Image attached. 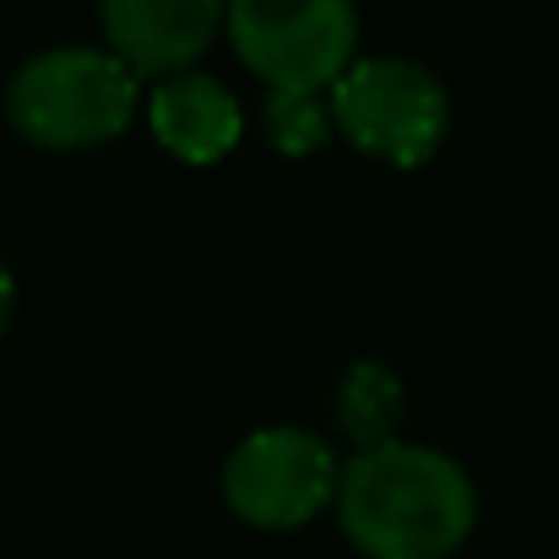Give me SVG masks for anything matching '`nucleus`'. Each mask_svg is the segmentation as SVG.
Segmentation results:
<instances>
[{
  "instance_id": "obj_1",
  "label": "nucleus",
  "mask_w": 559,
  "mask_h": 559,
  "mask_svg": "<svg viewBox=\"0 0 559 559\" xmlns=\"http://www.w3.org/2000/svg\"><path fill=\"white\" fill-rule=\"evenodd\" d=\"M332 506L348 544L370 559H445L478 527L467 462L407 435L348 451Z\"/></svg>"
},
{
  "instance_id": "obj_2",
  "label": "nucleus",
  "mask_w": 559,
  "mask_h": 559,
  "mask_svg": "<svg viewBox=\"0 0 559 559\" xmlns=\"http://www.w3.org/2000/svg\"><path fill=\"white\" fill-rule=\"evenodd\" d=\"M142 76L109 44H49L5 82V120L22 142L49 153L104 147L142 109Z\"/></svg>"
},
{
  "instance_id": "obj_3",
  "label": "nucleus",
  "mask_w": 559,
  "mask_h": 559,
  "mask_svg": "<svg viewBox=\"0 0 559 559\" xmlns=\"http://www.w3.org/2000/svg\"><path fill=\"white\" fill-rule=\"evenodd\" d=\"M337 131L380 164L413 169L429 164L451 131V87L435 66L380 49L354 55L348 71L326 87Z\"/></svg>"
},
{
  "instance_id": "obj_4",
  "label": "nucleus",
  "mask_w": 559,
  "mask_h": 559,
  "mask_svg": "<svg viewBox=\"0 0 559 559\" xmlns=\"http://www.w3.org/2000/svg\"><path fill=\"white\" fill-rule=\"evenodd\" d=\"M343 456L310 424H261L223 456V500L239 522L288 533L316 522L337 500Z\"/></svg>"
},
{
  "instance_id": "obj_5",
  "label": "nucleus",
  "mask_w": 559,
  "mask_h": 559,
  "mask_svg": "<svg viewBox=\"0 0 559 559\" xmlns=\"http://www.w3.org/2000/svg\"><path fill=\"white\" fill-rule=\"evenodd\" d=\"M234 55L266 87H332L359 55L354 0H228Z\"/></svg>"
},
{
  "instance_id": "obj_6",
  "label": "nucleus",
  "mask_w": 559,
  "mask_h": 559,
  "mask_svg": "<svg viewBox=\"0 0 559 559\" xmlns=\"http://www.w3.org/2000/svg\"><path fill=\"white\" fill-rule=\"evenodd\" d=\"M223 11L228 0H98L104 44L142 82L201 66V55L223 33Z\"/></svg>"
},
{
  "instance_id": "obj_7",
  "label": "nucleus",
  "mask_w": 559,
  "mask_h": 559,
  "mask_svg": "<svg viewBox=\"0 0 559 559\" xmlns=\"http://www.w3.org/2000/svg\"><path fill=\"white\" fill-rule=\"evenodd\" d=\"M142 109H147V126L164 142V153H175L186 164H217L245 136V104H239V93L223 76H212L206 66L158 76L142 93Z\"/></svg>"
},
{
  "instance_id": "obj_8",
  "label": "nucleus",
  "mask_w": 559,
  "mask_h": 559,
  "mask_svg": "<svg viewBox=\"0 0 559 559\" xmlns=\"http://www.w3.org/2000/svg\"><path fill=\"white\" fill-rule=\"evenodd\" d=\"M332 418H337V435L354 451L380 445V440H396L402 435V418H407V385H402V374L391 370L385 359H374V354H359L348 370L337 374Z\"/></svg>"
},
{
  "instance_id": "obj_9",
  "label": "nucleus",
  "mask_w": 559,
  "mask_h": 559,
  "mask_svg": "<svg viewBox=\"0 0 559 559\" xmlns=\"http://www.w3.org/2000/svg\"><path fill=\"white\" fill-rule=\"evenodd\" d=\"M332 98L321 87H266L261 98V136L283 158H310L332 142Z\"/></svg>"
},
{
  "instance_id": "obj_10",
  "label": "nucleus",
  "mask_w": 559,
  "mask_h": 559,
  "mask_svg": "<svg viewBox=\"0 0 559 559\" xmlns=\"http://www.w3.org/2000/svg\"><path fill=\"white\" fill-rule=\"evenodd\" d=\"M11 316H16V277H11V266L0 261V337L11 332Z\"/></svg>"
}]
</instances>
